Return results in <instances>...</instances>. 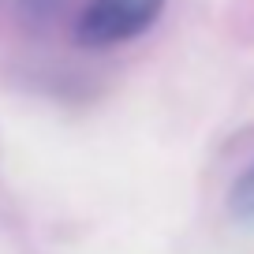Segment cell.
I'll return each instance as SVG.
<instances>
[{"instance_id":"6da1fadb","label":"cell","mask_w":254,"mask_h":254,"mask_svg":"<svg viewBox=\"0 0 254 254\" xmlns=\"http://www.w3.org/2000/svg\"><path fill=\"white\" fill-rule=\"evenodd\" d=\"M165 0H90L75 19V41L86 49H112L135 41L157 23Z\"/></svg>"},{"instance_id":"3957f363","label":"cell","mask_w":254,"mask_h":254,"mask_svg":"<svg viewBox=\"0 0 254 254\" xmlns=\"http://www.w3.org/2000/svg\"><path fill=\"white\" fill-rule=\"evenodd\" d=\"M228 206H232V213H236L239 221H254V165L236 180Z\"/></svg>"},{"instance_id":"7a4b0ae2","label":"cell","mask_w":254,"mask_h":254,"mask_svg":"<svg viewBox=\"0 0 254 254\" xmlns=\"http://www.w3.org/2000/svg\"><path fill=\"white\" fill-rule=\"evenodd\" d=\"M11 4H15V15L26 26H49L53 19H60L67 11L71 0H11Z\"/></svg>"}]
</instances>
